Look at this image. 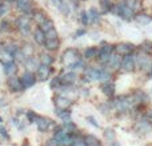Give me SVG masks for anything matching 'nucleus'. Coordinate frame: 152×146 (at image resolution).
I'll list each match as a JSON object with an SVG mask.
<instances>
[{
    "label": "nucleus",
    "mask_w": 152,
    "mask_h": 146,
    "mask_svg": "<svg viewBox=\"0 0 152 146\" xmlns=\"http://www.w3.org/2000/svg\"><path fill=\"white\" fill-rule=\"evenodd\" d=\"M121 69L127 72H131L135 70V59L132 55H124L121 60Z\"/></svg>",
    "instance_id": "nucleus-4"
},
{
    "label": "nucleus",
    "mask_w": 152,
    "mask_h": 146,
    "mask_svg": "<svg viewBox=\"0 0 152 146\" xmlns=\"http://www.w3.org/2000/svg\"><path fill=\"white\" fill-rule=\"evenodd\" d=\"M0 60L3 62V63H10V62H12V54L8 52L5 48H3V50H0Z\"/></svg>",
    "instance_id": "nucleus-20"
},
{
    "label": "nucleus",
    "mask_w": 152,
    "mask_h": 146,
    "mask_svg": "<svg viewBox=\"0 0 152 146\" xmlns=\"http://www.w3.org/2000/svg\"><path fill=\"white\" fill-rule=\"evenodd\" d=\"M60 144H59V141L56 138H53V139H51V141H48V146H59Z\"/></svg>",
    "instance_id": "nucleus-44"
},
{
    "label": "nucleus",
    "mask_w": 152,
    "mask_h": 146,
    "mask_svg": "<svg viewBox=\"0 0 152 146\" xmlns=\"http://www.w3.org/2000/svg\"><path fill=\"white\" fill-rule=\"evenodd\" d=\"M100 7H102L103 12H108V11L112 10V4H111L110 0H100Z\"/></svg>",
    "instance_id": "nucleus-28"
},
{
    "label": "nucleus",
    "mask_w": 152,
    "mask_h": 146,
    "mask_svg": "<svg viewBox=\"0 0 152 146\" xmlns=\"http://www.w3.org/2000/svg\"><path fill=\"white\" fill-rule=\"evenodd\" d=\"M80 20L83 21L84 24H87L89 21V16H88V12H86V11H83V12L80 13Z\"/></svg>",
    "instance_id": "nucleus-36"
},
{
    "label": "nucleus",
    "mask_w": 152,
    "mask_h": 146,
    "mask_svg": "<svg viewBox=\"0 0 152 146\" xmlns=\"http://www.w3.org/2000/svg\"><path fill=\"white\" fill-rule=\"evenodd\" d=\"M59 44H60V42H59V38H56V39H47L45 40V48L47 50H58Z\"/></svg>",
    "instance_id": "nucleus-18"
},
{
    "label": "nucleus",
    "mask_w": 152,
    "mask_h": 146,
    "mask_svg": "<svg viewBox=\"0 0 152 146\" xmlns=\"http://www.w3.org/2000/svg\"><path fill=\"white\" fill-rule=\"evenodd\" d=\"M5 13V7L3 4H0V16H3Z\"/></svg>",
    "instance_id": "nucleus-49"
},
{
    "label": "nucleus",
    "mask_w": 152,
    "mask_h": 146,
    "mask_svg": "<svg viewBox=\"0 0 152 146\" xmlns=\"http://www.w3.org/2000/svg\"><path fill=\"white\" fill-rule=\"evenodd\" d=\"M121 60L123 59H120L119 58V54L118 55H111V58H110V60H108V64H110L112 69H119V67L121 66Z\"/></svg>",
    "instance_id": "nucleus-19"
},
{
    "label": "nucleus",
    "mask_w": 152,
    "mask_h": 146,
    "mask_svg": "<svg viewBox=\"0 0 152 146\" xmlns=\"http://www.w3.org/2000/svg\"><path fill=\"white\" fill-rule=\"evenodd\" d=\"M84 34H86V31H84V29H79V31L76 32L75 38H79V36H80V35H84Z\"/></svg>",
    "instance_id": "nucleus-48"
},
{
    "label": "nucleus",
    "mask_w": 152,
    "mask_h": 146,
    "mask_svg": "<svg viewBox=\"0 0 152 146\" xmlns=\"http://www.w3.org/2000/svg\"><path fill=\"white\" fill-rule=\"evenodd\" d=\"M72 146H87L86 142H83V141H76L72 144Z\"/></svg>",
    "instance_id": "nucleus-45"
},
{
    "label": "nucleus",
    "mask_w": 152,
    "mask_h": 146,
    "mask_svg": "<svg viewBox=\"0 0 152 146\" xmlns=\"http://www.w3.org/2000/svg\"><path fill=\"white\" fill-rule=\"evenodd\" d=\"M105 137H107L108 139H112L113 137H115V133H113L112 129H107V130H105Z\"/></svg>",
    "instance_id": "nucleus-42"
},
{
    "label": "nucleus",
    "mask_w": 152,
    "mask_h": 146,
    "mask_svg": "<svg viewBox=\"0 0 152 146\" xmlns=\"http://www.w3.org/2000/svg\"><path fill=\"white\" fill-rule=\"evenodd\" d=\"M132 50H134V46L129 44V43H120L115 47L116 54H119V55H129Z\"/></svg>",
    "instance_id": "nucleus-7"
},
{
    "label": "nucleus",
    "mask_w": 152,
    "mask_h": 146,
    "mask_svg": "<svg viewBox=\"0 0 152 146\" xmlns=\"http://www.w3.org/2000/svg\"><path fill=\"white\" fill-rule=\"evenodd\" d=\"M0 4H1V0H0Z\"/></svg>",
    "instance_id": "nucleus-53"
},
{
    "label": "nucleus",
    "mask_w": 152,
    "mask_h": 146,
    "mask_svg": "<svg viewBox=\"0 0 152 146\" xmlns=\"http://www.w3.org/2000/svg\"><path fill=\"white\" fill-rule=\"evenodd\" d=\"M21 80H23L24 88L31 87V86H34V85H35V82H36V79H35V75L32 74V72H29V71L24 72V75L21 77Z\"/></svg>",
    "instance_id": "nucleus-10"
},
{
    "label": "nucleus",
    "mask_w": 152,
    "mask_h": 146,
    "mask_svg": "<svg viewBox=\"0 0 152 146\" xmlns=\"http://www.w3.org/2000/svg\"><path fill=\"white\" fill-rule=\"evenodd\" d=\"M7 24H8V21H3L0 29H1V31H5V29H7Z\"/></svg>",
    "instance_id": "nucleus-47"
},
{
    "label": "nucleus",
    "mask_w": 152,
    "mask_h": 146,
    "mask_svg": "<svg viewBox=\"0 0 152 146\" xmlns=\"http://www.w3.org/2000/svg\"><path fill=\"white\" fill-rule=\"evenodd\" d=\"M136 21L139 24H142V26H147V24H150L152 21V18L150 15H145V13H140V15H136Z\"/></svg>",
    "instance_id": "nucleus-17"
},
{
    "label": "nucleus",
    "mask_w": 152,
    "mask_h": 146,
    "mask_svg": "<svg viewBox=\"0 0 152 146\" xmlns=\"http://www.w3.org/2000/svg\"><path fill=\"white\" fill-rule=\"evenodd\" d=\"M4 72L8 75V77H12V75L16 72V64L13 63V62L5 63V64H4Z\"/></svg>",
    "instance_id": "nucleus-21"
},
{
    "label": "nucleus",
    "mask_w": 152,
    "mask_h": 146,
    "mask_svg": "<svg viewBox=\"0 0 152 146\" xmlns=\"http://www.w3.org/2000/svg\"><path fill=\"white\" fill-rule=\"evenodd\" d=\"M34 20L36 21L37 24H43L45 20H47V19H45V13L43 12V11H37V12H35Z\"/></svg>",
    "instance_id": "nucleus-25"
},
{
    "label": "nucleus",
    "mask_w": 152,
    "mask_h": 146,
    "mask_svg": "<svg viewBox=\"0 0 152 146\" xmlns=\"http://www.w3.org/2000/svg\"><path fill=\"white\" fill-rule=\"evenodd\" d=\"M8 87H10L12 91H20V90H23L24 85H23V80H21V78L19 79V78L11 77L10 79H8Z\"/></svg>",
    "instance_id": "nucleus-6"
},
{
    "label": "nucleus",
    "mask_w": 152,
    "mask_h": 146,
    "mask_svg": "<svg viewBox=\"0 0 152 146\" xmlns=\"http://www.w3.org/2000/svg\"><path fill=\"white\" fill-rule=\"evenodd\" d=\"M137 60H139V64H140V67H142V69H147L148 64H150V59H148L147 56L139 55V56H137Z\"/></svg>",
    "instance_id": "nucleus-30"
},
{
    "label": "nucleus",
    "mask_w": 152,
    "mask_h": 146,
    "mask_svg": "<svg viewBox=\"0 0 152 146\" xmlns=\"http://www.w3.org/2000/svg\"><path fill=\"white\" fill-rule=\"evenodd\" d=\"M151 75H152V66H151Z\"/></svg>",
    "instance_id": "nucleus-51"
},
{
    "label": "nucleus",
    "mask_w": 152,
    "mask_h": 146,
    "mask_svg": "<svg viewBox=\"0 0 152 146\" xmlns=\"http://www.w3.org/2000/svg\"><path fill=\"white\" fill-rule=\"evenodd\" d=\"M100 74H102V71H99V70L88 69L86 71V74H84V77H86L87 80H99L100 79Z\"/></svg>",
    "instance_id": "nucleus-12"
},
{
    "label": "nucleus",
    "mask_w": 152,
    "mask_h": 146,
    "mask_svg": "<svg viewBox=\"0 0 152 146\" xmlns=\"http://www.w3.org/2000/svg\"><path fill=\"white\" fill-rule=\"evenodd\" d=\"M151 118H152V114H151Z\"/></svg>",
    "instance_id": "nucleus-54"
},
{
    "label": "nucleus",
    "mask_w": 152,
    "mask_h": 146,
    "mask_svg": "<svg viewBox=\"0 0 152 146\" xmlns=\"http://www.w3.org/2000/svg\"><path fill=\"white\" fill-rule=\"evenodd\" d=\"M21 52L24 54V55L27 56V58H29V54L32 52V48H31V46H26V48H23V51Z\"/></svg>",
    "instance_id": "nucleus-41"
},
{
    "label": "nucleus",
    "mask_w": 152,
    "mask_h": 146,
    "mask_svg": "<svg viewBox=\"0 0 152 146\" xmlns=\"http://www.w3.org/2000/svg\"><path fill=\"white\" fill-rule=\"evenodd\" d=\"M64 130H76V126L74 125V123H71L69 121H67L66 122V125H64Z\"/></svg>",
    "instance_id": "nucleus-39"
},
{
    "label": "nucleus",
    "mask_w": 152,
    "mask_h": 146,
    "mask_svg": "<svg viewBox=\"0 0 152 146\" xmlns=\"http://www.w3.org/2000/svg\"><path fill=\"white\" fill-rule=\"evenodd\" d=\"M79 60H80V56H79L77 50H75V48H68V50L63 54V63L66 64V66L71 67L72 64H75L76 62H79Z\"/></svg>",
    "instance_id": "nucleus-1"
},
{
    "label": "nucleus",
    "mask_w": 152,
    "mask_h": 146,
    "mask_svg": "<svg viewBox=\"0 0 152 146\" xmlns=\"http://www.w3.org/2000/svg\"><path fill=\"white\" fill-rule=\"evenodd\" d=\"M5 50H7L8 52H11L12 55H15V54L18 52V47H16L15 44H8L7 47H5Z\"/></svg>",
    "instance_id": "nucleus-37"
},
{
    "label": "nucleus",
    "mask_w": 152,
    "mask_h": 146,
    "mask_svg": "<svg viewBox=\"0 0 152 146\" xmlns=\"http://www.w3.org/2000/svg\"><path fill=\"white\" fill-rule=\"evenodd\" d=\"M97 55V50L95 47H89L86 50V52H84V56H86L87 59H92L95 58V56Z\"/></svg>",
    "instance_id": "nucleus-29"
},
{
    "label": "nucleus",
    "mask_w": 152,
    "mask_h": 146,
    "mask_svg": "<svg viewBox=\"0 0 152 146\" xmlns=\"http://www.w3.org/2000/svg\"><path fill=\"white\" fill-rule=\"evenodd\" d=\"M75 79H76V75H75V72H67V74H64L63 77H61V83H63L64 86H69V85H72V83L75 82Z\"/></svg>",
    "instance_id": "nucleus-16"
},
{
    "label": "nucleus",
    "mask_w": 152,
    "mask_h": 146,
    "mask_svg": "<svg viewBox=\"0 0 152 146\" xmlns=\"http://www.w3.org/2000/svg\"><path fill=\"white\" fill-rule=\"evenodd\" d=\"M29 24H31V19H29L28 15H21L18 19V27L23 35L29 34Z\"/></svg>",
    "instance_id": "nucleus-3"
},
{
    "label": "nucleus",
    "mask_w": 152,
    "mask_h": 146,
    "mask_svg": "<svg viewBox=\"0 0 152 146\" xmlns=\"http://www.w3.org/2000/svg\"><path fill=\"white\" fill-rule=\"evenodd\" d=\"M103 93H104L107 97H112L113 94H115V86L110 82L104 83V86H103Z\"/></svg>",
    "instance_id": "nucleus-22"
},
{
    "label": "nucleus",
    "mask_w": 152,
    "mask_h": 146,
    "mask_svg": "<svg viewBox=\"0 0 152 146\" xmlns=\"http://www.w3.org/2000/svg\"><path fill=\"white\" fill-rule=\"evenodd\" d=\"M142 50L144 51V52H147V54H152V42H150V40H145V42H143Z\"/></svg>",
    "instance_id": "nucleus-32"
},
{
    "label": "nucleus",
    "mask_w": 152,
    "mask_h": 146,
    "mask_svg": "<svg viewBox=\"0 0 152 146\" xmlns=\"http://www.w3.org/2000/svg\"><path fill=\"white\" fill-rule=\"evenodd\" d=\"M0 134H1L4 138H8V136H7V131H5V129L4 128H0Z\"/></svg>",
    "instance_id": "nucleus-46"
},
{
    "label": "nucleus",
    "mask_w": 152,
    "mask_h": 146,
    "mask_svg": "<svg viewBox=\"0 0 152 146\" xmlns=\"http://www.w3.org/2000/svg\"><path fill=\"white\" fill-rule=\"evenodd\" d=\"M112 50H113V46L104 43L99 51V60L102 62V63H108L111 55H112Z\"/></svg>",
    "instance_id": "nucleus-2"
},
{
    "label": "nucleus",
    "mask_w": 152,
    "mask_h": 146,
    "mask_svg": "<svg viewBox=\"0 0 152 146\" xmlns=\"http://www.w3.org/2000/svg\"><path fill=\"white\" fill-rule=\"evenodd\" d=\"M88 16H89V20L94 21V23L99 21V12H97L95 8H91V10L88 11Z\"/></svg>",
    "instance_id": "nucleus-27"
},
{
    "label": "nucleus",
    "mask_w": 152,
    "mask_h": 146,
    "mask_svg": "<svg viewBox=\"0 0 152 146\" xmlns=\"http://www.w3.org/2000/svg\"><path fill=\"white\" fill-rule=\"evenodd\" d=\"M55 103H56V106H58V109H68L69 106L72 105V101L69 98H66V97H63V95H59V97H56L55 98Z\"/></svg>",
    "instance_id": "nucleus-9"
},
{
    "label": "nucleus",
    "mask_w": 152,
    "mask_h": 146,
    "mask_svg": "<svg viewBox=\"0 0 152 146\" xmlns=\"http://www.w3.org/2000/svg\"><path fill=\"white\" fill-rule=\"evenodd\" d=\"M58 115L61 118V119H64L67 122V121H69V118H71V113L67 111V109H58Z\"/></svg>",
    "instance_id": "nucleus-26"
},
{
    "label": "nucleus",
    "mask_w": 152,
    "mask_h": 146,
    "mask_svg": "<svg viewBox=\"0 0 152 146\" xmlns=\"http://www.w3.org/2000/svg\"><path fill=\"white\" fill-rule=\"evenodd\" d=\"M110 79H111V75L108 74V72H105V71H102L99 80H102V82H104V83H108L110 82Z\"/></svg>",
    "instance_id": "nucleus-35"
},
{
    "label": "nucleus",
    "mask_w": 152,
    "mask_h": 146,
    "mask_svg": "<svg viewBox=\"0 0 152 146\" xmlns=\"http://www.w3.org/2000/svg\"><path fill=\"white\" fill-rule=\"evenodd\" d=\"M60 83H61V79H60V78H53V79L51 80V87H58Z\"/></svg>",
    "instance_id": "nucleus-40"
},
{
    "label": "nucleus",
    "mask_w": 152,
    "mask_h": 146,
    "mask_svg": "<svg viewBox=\"0 0 152 146\" xmlns=\"http://www.w3.org/2000/svg\"><path fill=\"white\" fill-rule=\"evenodd\" d=\"M34 36H35V40H36L37 44H45V40H47V35H45V32L43 31L40 27L36 29V31H35Z\"/></svg>",
    "instance_id": "nucleus-13"
},
{
    "label": "nucleus",
    "mask_w": 152,
    "mask_h": 146,
    "mask_svg": "<svg viewBox=\"0 0 152 146\" xmlns=\"http://www.w3.org/2000/svg\"><path fill=\"white\" fill-rule=\"evenodd\" d=\"M35 123L37 125V129H39L40 131H47L48 128H50V125H51V121L48 119V118H44V117H37V119Z\"/></svg>",
    "instance_id": "nucleus-11"
},
{
    "label": "nucleus",
    "mask_w": 152,
    "mask_h": 146,
    "mask_svg": "<svg viewBox=\"0 0 152 146\" xmlns=\"http://www.w3.org/2000/svg\"><path fill=\"white\" fill-rule=\"evenodd\" d=\"M51 71H52V70H51L50 66L40 63L39 67H37V78H39L40 80H47L51 75Z\"/></svg>",
    "instance_id": "nucleus-5"
},
{
    "label": "nucleus",
    "mask_w": 152,
    "mask_h": 146,
    "mask_svg": "<svg viewBox=\"0 0 152 146\" xmlns=\"http://www.w3.org/2000/svg\"><path fill=\"white\" fill-rule=\"evenodd\" d=\"M3 105H4V103H3V102H1V101H0V106H3Z\"/></svg>",
    "instance_id": "nucleus-50"
},
{
    "label": "nucleus",
    "mask_w": 152,
    "mask_h": 146,
    "mask_svg": "<svg viewBox=\"0 0 152 146\" xmlns=\"http://www.w3.org/2000/svg\"><path fill=\"white\" fill-rule=\"evenodd\" d=\"M40 28H42L43 31H44L45 34H47L48 31H51V29L53 28V23H52L51 20H45L43 24H40Z\"/></svg>",
    "instance_id": "nucleus-31"
},
{
    "label": "nucleus",
    "mask_w": 152,
    "mask_h": 146,
    "mask_svg": "<svg viewBox=\"0 0 152 146\" xmlns=\"http://www.w3.org/2000/svg\"><path fill=\"white\" fill-rule=\"evenodd\" d=\"M84 142L87 144V146H100L99 139L94 136H87L86 138H84Z\"/></svg>",
    "instance_id": "nucleus-24"
},
{
    "label": "nucleus",
    "mask_w": 152,
    "mask_h": 146,
    "mask_svg": "<svg viewBox=\"0 0 152 146\" xmlns=\"http://www.w3.org/2000/svg\"><path fill=\"white\" fill-rule=\"evenodd\" d=\"M8 1H13V0H8Z\"/></svg>",
    "instance_id": "nucleus-52"
},
{
    "label": "nucleus",
    "mask_w": 152,
    "mask_h": 146,
    "mask_svg": "<svg viewBox=\"0 0 152 146\" xmlns=\"http://www.w3.org/2000/svg\"><path fill=\"white\" fill-rule=\"evenodd\" d=\"M58 8L61 11V12L64 13V15H68V13H69V8H68V5H67L64 1H61L60 4L58 5Z\"/></svg>",
    "instance_id": "nucleus-34"
},
{
    "label": "nucleus",
    "mask_w": 152,
    "mask_h": 146,
    "mask_svg": "<svg viewBox=\"0 0 152 146\" xmlns=\"http://www.w3.org/2000/svg\"><path fill=\"white\" fill-rule=\"evenodd\" d=\"M136 130L140 133H148L151 130V123L145 119H142L136 123Z\"/></svg>",
    "instance_id": "nucleus-14"
},
{
    "label": "nucleus",
    "mask_w": 152,
    "mask_h": 146,
    "mask_svg": "<svg viewBox=\"0 0 152 146\" xmlns=\"http://www.w3.org/2000/svg\"><path fill=\"white\" fill-rule=\"evenodd\" d=\"M40 62H42L43 64H47V66H51L53 62V59L51 58L50 55H47V54H44V55H42V58H40Z\"/></svg>",
    "instance_id": "nucleus-33"
},
{
    "label": "nucleus",
    "mask_w": 152,
    "mask_h": 146,
    "mask_svg": "<svg viewBox=\"0 0 152 146\" xmlns=\"http://www.w3.org/2000/svg\"><path fill=\"white\" fill-rule=\"evenodd\" d=\"M132 102L129 101L128 98H119L118 101L115 102V107L119 110V111H127V110L131 107Z\"/></svg>",
    "instance_id": "nucleus-8"
},
{
    "label": "nucleus",
    "mask_w": 152,
    "mask_h": 146,
    "mask_svg": "<svg viewBox=\"0 0 152 146\" xmlns=\"http://www.w3.org/2000/svg\"><path fill=\"white\" fill-rule=\"evenodd\" d=\"M16 5L21 12H28L31 10V0H16Z\"/></svg>",
    "instance_id": "nucleus-15"
},
{
    "label": "nucleus",
    "mask_w": 152,
    "mask_h": 146,
    "mask_svg": "<svg viewBox=\"0 0 152 146\" xmlns=\"http://www.w3.org/2000/svg\"><path fill=\"white\" fill-rule=\"evenodd\" d=\"M27 117H28L29 122H36V119H37L36 114H35L34 111H28V113H27Z\"/></svg>",
    "instance_id": "nucleus-38"
},
{
    "label": "nucleus",
    "mask_w": 152,
    "mask_h": 146,
    "mask_svg": "<svg viewBox=\"0 0 152 146\" xmlns=\"http://www.w3.org/2000/svg\"><path fill=\"white\" fill-rule=\"evenodd\" d=\"M87 119L89 121V123H91V125H94L95 128H99V125H97V122H96V119H95V118H92V117H87Z\"/></svg>",
    "instance_id": "nucleus-43"
},
{
    "label": "nucleus",
    "mask_w": 152,
    "mask_h": 146,
    "mask_svg": "<svg viewBox=\"0 0 152 146\" xmlns=\"http://www.w3.org/2000/svg\"><path fill=\"white\" fill-rule=\"evenodd\" d=\"M126 4L128 5L131 10L137 11V10H140V7H142V0H127Z\"/></svg>",
    "instance_id": "nucleus-23"
}]
</instances>
